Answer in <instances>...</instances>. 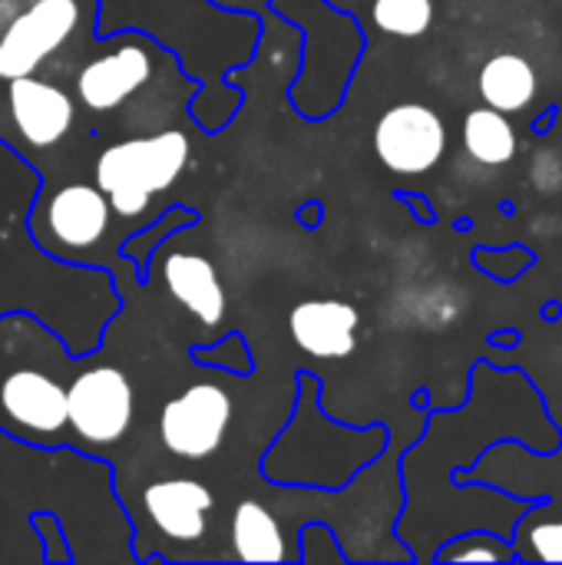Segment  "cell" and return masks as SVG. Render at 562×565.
I'll return each instance as SVG.
<instances>
[{"instance_id": "6da1fadb", "label": "cell", "mask_w": 562, "mask_h": 565, "mask_svg": "<svg viewBox=\"0 0 562 565\" xmlns=\"http://www.w3.org/2000/svg\"><path fill=\"white\" fill-rule=\"evenodd\" d=\"M189 162V139L179 129L156 136L123 139L99 152L96 185L109 199V209L123 218H142L156 192L176 185Z\"/></svg>"}, {"instance_id": "7a4b0ae2", "label": "cell", "mask_w": 562, "mask_h": 565, "mask_svg": "<svg viewBox=\"0 0 562 565\" xmlns=\"http://www.w3.org/2000/svg\"><path fill=\"white\" fill-rule=\"evenodd\" d=\"M136 394L119 367H89L66 387V427L89 447H113L129 434Z\"/></svg>"}, {"instance_id": "3957f363", "label": "cell", "mask_w": 562, "mask_h": 565, "mask_svg": "<svg viewBox=\"0 0 562 565\" xmlns=\"http://www.w3.org/2000/svg\"><path fill=\"white\" fill-rule=\"evenodd\" d=\"M232 397L219 384H192L172 397L159 414V440L172 457L205 460L229 434Z\"/></svg>"}, {"instance_id": "277c9868", "label": "cell", "mask_w": 562, "mask_h": 565, "mask_svg": "<svg viewBox=\"0 0 562 565\" xmlns=\"http://www.w3.org/2000/svg\"><path fill=\"white\" fill-rule=\"evenodd\" d=\"M79 23L76 0H33L0 33V79L33 76Z\"/></svg>"}, {"instance_id": "5b68a950", "label": "cell", "mask_w": 562, "mask_h": 565, "mask_svg": "<svg viewBox=\"0 0 562 565\" xmlns=\"http://www.w3.org/2000/svg\"><path fill=\"white\" fill-rule=\"evenodd\" d=\"M374 152L397 175H424L447 152V126L424 103L391 106L374 126Z\"/></svg>"}, {"instance_id": "8992f818", "label": "cell", "mask_w": 562, "mask_h": 565, "mask_svg": "<svg viewBox=\"0 0 562 565\" xmlns=\"http://www.w3.org/2000/svg\"><path fill=\"white\" fill-rule=\"evenodd\" d=\"M0 411L17 437L53 440L66 430V387L36 367H17L0 381Z\"/></svg>"}, {"instance_id": "52a82bcc", "label": "cell", "mask_w": 562, "mask_h": 565, "mask_svg": "<svg viewBox=\"0 0 562 565\" xmlns=\"http://www.w3.org/2000/svg\"><path fill=\"white\" fill-rule=\"evenodd\" d=\"M10 119L23 142L33 149H50L66 139L76 119V106L66 89L36 79V76H17L10 79Z\"/></svg>"}, {"instance_id": "ba28073f", "label": "cell", "mask_w": 562, "mask_h": 565, "mask_svg": "<svg viewBox=\"0 0 562 565\" xmlns=\"http://www.w3.org/2000/svg\"><path fill=\"white\" fill-rule=\"evenodd\" d=\"M361 315L351 301L338 298H315L301 301L288 315V331L295 344L321 361H344L358 348Z\"/></svg>"}, {"instance_id": "9c48e42d", "label": "cell", "mask_w": 562, "mask_h": 565, "mask_svg": "<svg viewBox=\"0 0 562 565\" xmlns=\"http://www.w3.org/2000/svg\"><path fill=\"white\" fill-rule=\"evenodd\" d=\"M152 76V60L142 43H123L106 56L89 60L76 73V96L93 113H109L139 93Z\"/></svg>"}, {"instance_id": "30bf717a", "label": "cell", "mask_w": 562, "mask_h": 565, "mask_svg": "<svg viewBox=\"0 0 562 565\" xmlns=\"http://www.w3.org/2000/svg\"><path fill=\"white\" fill-rule=\"evenodd\" d=\"M43 225L63 252H86L106 235L109 199L99 185L70 182L50 195L43 209Z\"/></svg>"}, {"instance_id": "8fae6325", "label": "cell", "mask_w": 562, "mask_h": 565, "mask_svg": "<svg viewBox=\"0 0 562 565\" xmlns=\"http://www.w3.org/2000/svg\"><path fill=\"white\" fill-rule=\"evenodd\" d=\"M212 493L199 480H159L142 493V507L152 526L176 543H199L209 530Z\"/></svg>"}, {"instance_id": "7c38bea8", "label": "cell", "mask_w": 562, "mask_h": 565, "mask_svg": "<svg viewBox=\"0 0 562 565\" xmlns=\"http://www.w3.org/2000/svg\"><path fill=\"white\" fill-rule=\"evenodd\" d=\"M166 288L169 295L189 308L199 321L205 324H219L225 318V288H222V278L215 271V265L205 258V255H195V252H176L166 258Z\"/></svg>"}, {"instance_id": "4fadbf2b", "label": "cell", "mask_w": 562, "mask_h": 565, "mask_svg": "<svg viewBox=\"0 0 562 565\" xmlns=\"http://www.w3.org/2000/svg\"><path fill=\"white\" fill-rule=\"evenodd\" d=\"M540 79L523 53H497L480 70V96L500 113H523L537 99Z\"/></svg>"}, {"instance_id": "5bb4252c", "label": "cell", "mask_w": 562, "mask_h": 565, "mask_svg": "<svg viewBox=\"0 0 562 565\" xmlns=\"http://www.w3.org/2000/svg\"><path fill=\"white\" fill-rule=\"evenodd\" d=\"M232 550L242 563H285L291 553L285 533L268 507L258 500H242L232 513Z\"/></svg>"}, {"instance_id": "9a60e30c", "label": "cell", "mask_w": 562, "mask_h": 565, "mask_svg": "<svg viewBox=\"0 0 562 565\" xmlns=\"http://www.w3.org/2000/svg\"><path fill=\"white\" fill-rule=\"evenodd\" d=\"M464 149L480 166H507L517 156V129L507 113L494 106L470 109L464 119Z\"/></svg>"}, {"instance_id": "2e32d148", "label": "cell", "mask_w": 562, "mask_h": 565, "mask_svg": "<svg viewBox=\"0 0 562 565\" xmlns=\"http://www.w3.org/2000/svg\"><path fill=\"white\" fill-rule=\"evenodd\" d=\"M437 563H513V543L494 530H467L464 536L444 540L434 556Z\"/></svg>"}, {"instance_id": "e0dca14e", "label": "cell", "mask_w": 562, "mask_h": 565, "mask_svg": "<svg viewBox=\"0 0 562 565\" xmlns=\"http://www.w3.org/2000/svg\"><path fill=\"white\" fill-rule=\"evenodd\" d=\"M513 553L523 563H562V520H520L513 536Z\"/></svg>"}, {"instance_id": "ac0fdd59", "label": "cell", "mask_w": 562, "mask_h": 565, "mask_svg": "<svg viewBox=\"0 0 562 565\" xmlns=\"http://www.w3.org/2000/svg\"><path fill=\"white\" fill-rule=\"evenodd\" d=\"M371 13L391 36H421L434 23V0H374Z\"/></svg>"}, {"instance_id": "d6986e66", "label": "cell", "mask_w": 562, "mask_h": 565, "mask_svg": "<svg viewBox=\"0 0 562 565\" xmlns=\"http://www.w3.org/2000/svg\"><path fill=\"white\" fill-rule=\"evenodd\" d=\"M530 182H533L540 192H547V195L560 192L562 189V156L556 152V149H550V146L537 149V156L530 159Z\"/></svg>"}]
</instances>
